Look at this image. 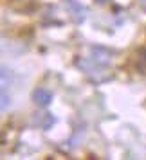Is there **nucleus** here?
I'll list each match as a JSON object with an SVG mask.
<instances>
[{"label":"nucleus","instance_id":"nucleus-1","mask_svg":"<svg viewBox=\"0 0 146 160\" xmlns=\"http://www.w3.org/2000/svg\"><path fill=\"white\" fill-rule=\"evenodd\" d=\"M33 101L36 102L38 106H47L52 101V94L47 88H38V90L33 92Z\"/></svg>","mask_w":146,"mask_h":160},{"label":"nucleus","instance_id":"nucleus-2","mask_svg":"<svg viewBox=\"0 0 146 160\" xmlns=\"http://www.w3.org/2000/svg\"><path fill=\"white\" fill-rule=\"evenodd\" d=\"M67 6L70 8V11H72V16L76 22H81L83 18H85V8L81 6L80 2H76V0H67Z\"/></svg>","mask_w":146,"mask_h":160},{"label":"nucleus","instance_id":"nucleus-3","mask_svg":"<svg viewBox=\"0 0 146 160\" xmlns=\"http://www.w3.org/2000/svg\"><path fill=\"white\" fill-rule=\"evenodd\" d=\"M34 122L40 126V128H44V130H49L52 126V122H54V119H52V115L49 113V112H44V113H40V115L34 119Z\"/></svg>","mask_w":146,"mask_h":160},{"label":"nucleus","instance_id":"nucleus-4","mask_svg":"<svg viewBox=\"0 0 146 160\" xmlns=\"http://www.w3.org/2000/svg\"><path fill=\"white\" fill-rule=\"evenodd\" d=\"M137 72L146 74V49H141L137 52Z\"/></svg>","mask_w":146,"mask_h":160},{"label":"nucleus","instance_id":"nucleus-5","mask_svg":"<svg viewBox=\"0 0 146 160\" xmlns=\"http://www.w3.org/2000/svg\"><path fill=\"white\" fill-rule=\"evenodd\" d=\"M8 108V92H6V87L2 88V110Z\"/></svg>","mask_w":146,"mask_h":160},{"label":"nucleus","instance_id":"nucleus-6","mask_svg":"<svg viewBox=\"0 0 146 160\" xmlns=\"http://www.w3.org/2000/svg\"><path fill=\"white\" fill-rule=\"evenodd\" d=\"M96 2H99V4H103V2H107V0H96Z\"/></svg>","mask_w":146,"mask_h":160}]
</instances>
